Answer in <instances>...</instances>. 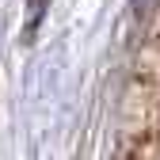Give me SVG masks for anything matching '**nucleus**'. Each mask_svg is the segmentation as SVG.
I'll return each mask as SVG.
<instances>
[{
  "label": "nucleus",
  "mask_w": 160,
  "mask_h": 160,
  "mask_svg": "<svg viewBox=\"0 0 160 160\" xmlns=\"http://www.w3.org/2000/svg\"><path fill=\"white\" fill-rule=\"evenodd\" d=\"M46 8H50V0H27V27H23V42H31V34L38 31V23H42Z\"/></svg>",
  "instance_id": "f257e3e1"
}]
</instances>
